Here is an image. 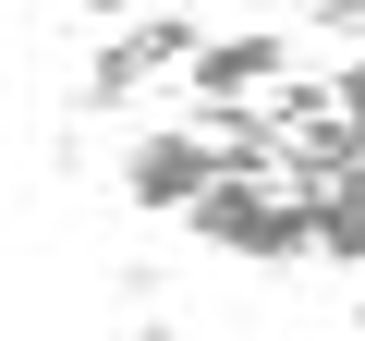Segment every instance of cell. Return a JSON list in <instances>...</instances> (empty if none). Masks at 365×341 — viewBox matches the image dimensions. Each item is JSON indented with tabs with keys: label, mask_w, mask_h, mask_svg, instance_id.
<instances>
[{
	"label": "cell",
	"mask_w": 365,
	"mask_h": 341,
	"mask_svg": "<svg viewBox=\"0 0 365 341\" xmlns=\"http://www.w3.org/2000/svg\"><path fill=\"white\" fill-rule=\"evenodd\" d=\"M195 49H207L195 25H182V13H158V25H134V37H110V49H98V98H134L146 73H182Z\"/></svg>",
	"instance_id": "6da1fadb"
},
{
	"label": "cell",
	"mask_w": 365,
	"mask_h": 341,
	"mask_svg": "<svg viewBox=\"0 0 365 341\" xmlns=\"http://www.w3.org/2000/svg\"><path fill=\"white\" fill-rule=\"evenodd\" d=\"M280 37H207L195 61H182V73H195V98H256V86H280Z\"/></svg>",
	"instance_id": "7a4b0ae2"
},
{
	"label": "cell",
	"mask_w": 365,
	"mask_h": 341,
	"mask_svg": "<svg viewBox=\"0 0 365 341\" xmlns=\"http://www.w3.org/2000/svg\"><path fill=\"white\" fill-rule=\"evenodd\" d=\"M304 110H317V134H329V146H353V158H365V61H353L341 86H304Z\"/></svg>",
	"instance_id": "3957f363"
},
{
	"label": "cell",
	"mask_w": 365,
	"mask_h": 341,
	"mask_svg": "<svg viewBox=\"0 0 365 341\" xmlns=\"http://www.w3.org/2000/svg\"><path fill=\"white\" fill-rule=\"evenodd\" d=\"M353 317H365V305H353Z\"/></svg>",
	"instance_id": "277c9868"
}]
</instances>
